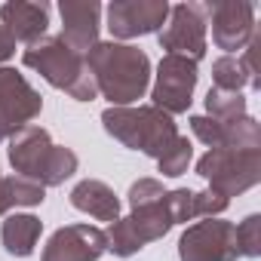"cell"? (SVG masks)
Returning a JSON list of instances; mask_svg holds the SVG:
<instances>
[{
  "label": "cell",
  "instance_id": "1",
  "mask_svg": "<svg viewBox=\"0 0 261 261\" xmlns=\"http://www.w3.org/2000/svg\"><path fill=\"white\" fill-rule=\"evenodd\" d=\"M86 68L95 80L98 95L111 101V108H133L148 92L151 83V59L129 43H95L86 56Z\"/></svg>",
  "mask_w": 261,
  "mask_h": 261
},
{
  "label": "cell",
  "instance_id": "2",
  "mask_svg": "<svg viewBox=\"0 0 261 261\" xmlns=\"http://www.w3.org/2000/svg\"><path fill=\"white\" fill-rule=\"evenodd\" d=\"M10 163L22 178H31L43 188H56L77 172V154L71 148L53 145L43 126H25L10 136Z\"/></svg>",
  "mask_w": 261,
  "mask_h": 261
},
{
  "label": "cell",
  "instance_id": "3",
  "mask_svg": "<svg viewBox=\"0 0 261 261\" xmlns=\"http://www.w3.org/2000/svg\"><path fill=\"white\" fill-rule=\"evenodd\" d=\"M101 126L111 139H117L123 148L145 151L148 157L160 160L163 151L178 139V126L169 114H163L154 105L139 108H108L101 114Z\"/></svg>",
  "mask_w": 261,
  "mask_h": 261
},
{
  "label": "cell",
  "instance_id": "4",
  "mask_svg": "<svg viewBox=\"0 0 261 261\" xmlns=\"http://www.w3.org/2000/svg\"><path fill=\"white\" fill-rule=\"evenodd\" d=\"M22 65L37 71L49 86L65 89L77 101H92L98 95L95 80L86 68V59L71 49L62 37H40L22 53Z\"/></svg>",
  "mask_w": 261,
  "mask_h": 261
},
{
  "label": "cell",
  "instance_id": "5",
  "mask_svg": "<svg viewBox=\"0 0 261 261\" xmlns=\"http://www.w3.org/2000/svg\"><path fill=\"white\" fill-rule=\"evenodd\" d=\"M197 175L224 200L261 181V148H209L197 160Z\"/></svg>",
  "mask_w": 261,
  "mask_h": 261
},
{
  "label": "cell",
  "instance_id": "6",
  "mask_svg": "<svg viewBox=\"0 0 261 261\" xmlns=\"http://www.w3.org/2000/svg\"><path fill=\"white\" fill-rule=\"evenodd\" d=\"M43 111L40 92L16 71L0 65V142L31 126V120Z\"/></svg>",
  "mask_w": 261,
  "mask_h": 261
},
{
  "label": "cell",
  "instance_id": "7",
  "mask_svg": "<svg viewBox=\"0 0 261 261\" xmlns=\"http://www.w3.org/2000/svg\"><path fill=\"white\" fill-rule=\"evenodd\" d=\"M181 261H237V224L221 218H203L191 224L178 240Z\"/></svg>",
  "mask_w": 261,
  "mask_h": 261
},
{
  "label": "cell",
  "instance_id": "8",
  "mask_svg": "<svg viewBox=\"0 0 261 261\" xmlns=\"http://www.w3.org/2000/svg\"><path fill=\"white\" fill-rule=\"evenodd\" d=\"M206 4H178L169 7L166 28L160 31V46L166 56H185L200 62L206 56Z\"/></svg>",
  "mask_w": 261,
  "mask_h": 261
},
{
  "label": "cell",
  "instance_id": "9",
  "mask_svg": "<svg viewBox=\"0 0 261 261\" xmlns=\"http://www.w3.org/2000/svg\"><path fill=\"white\" fill-rule=\"evenodd\" d=\"M197 62L185 59V56H163L160 68H157V83H154V108H160L163 114H185L194 101V89H197Z\"/></svg>",
  "mask_w": 261,
  "mask_h": 261
},
{
  "label": "cell",
  "instance_id": "10",
  "mask_svg": "<svg viewBox=\"0 0 261 261\" xmlns=\"http://www.w3.org/2000/svg\"><path fill=\"white\" fill-rule=\"evenodd\" d=\"M166 19H169L166 0H114L108 7V31L117 40L154 34L166 25Z\"/></svg>",
  "mask_w": 261,
  "mask_h": 261
},
{
  "label": "cell",
  "instance_id": "11",
  "mask_svg": "<svg viewBox=\"0 0 261 261\" xmlns=\"http://www.w3.org/2000/svg\"><path fill=\"white\" fill-rule=\"evenodd\" d=\"M206 16L212 19V40L227 56L237 49H246V43L255 37V7L246 0H221L206 4Z\"/></svg>",
  "mask_w": 261,
  "mask_h": 261
},
{
  "label": "cell",
  "instance_id": "12",
  "mask_svg": "<svg viewBox=\"0 0 261 261\" xmlns=\"http://www.w3.org/2000/svg\"><path fill=\"white\" fill-rule=\"evenodd\" d=\"M105 252H108V240L101 227L65 224L46 240L43 261H98Z\"/></svg>",
  "mask_w": 261,
  "mask_h": 261
},
{
  "label": "cell",
  "instance_id": "13",
  "mask_svg": "<svg viewBox=\"0 0 261 261\" xmlns=\"http://www.w3.org/2000/svg\"><path fill=\"white\" fill-rule=\"evenodd\" d=\"M194 136L209 148H261V126L249 114L233 123H218L206 114L191 117Z\"/></svg>",
  "mask_w": 261,
  "mask_h": 261
},
{
  "label": "cell",
  "instance_id": "14",
  "mask_svg": "<svg viewBox=\"0 0 261 261\" xmlns=\"http://www.w3.org/2000/svg\"><path fill=\"white\" fill-rule=\"evenodd\" d=\"M62 13V40L86 56L98 43V28H101V7L95 0H65L59 7Z\"/></svg>",
  "mask_w": 261,
  "mask_h": 261
},
{
  "label": "cell",
  "instance_id": "15",
  "mask_svg": "<svg viewBox=\"0 0 261 261\" xmlns=\"http://www.w3.org/2000/svg\"><path fill=\"white\" fill-rule=\"evenodd\" d=\"M0 25L16 43H37L46 37L49 25V7L46 4H25V0H13V4L0 7Z\"/></svg>",
  "mask_w": 261,
  "mask_h": 261
},
{
  "label": "cell",
  "instance_id": "16",
  "mask_svg": "<svg viewBox=\"0 0 261 261\" xmlns=\"http://www.w3.org/2000/svg\"><path fill=\"white\" fill-rule=\"evenodd\" d=\"M71 206L80 209V212H86V215H92V218H98V221H117L120 218V200H117V194L105 181H98V178H83L80 185H74Z\"/></svg>",
  "mask_w": 261,
  "mask_h": 261
},
{
  "label": "cell",
  "instance_id": "17",
  "mask_svg": "<svg viewBox=\"0 0 261 261\" xmlns=\"http://www.w3.org/2000/svg\"><path fill=\"white\" fill-rule=\"evenodd\" d=\"M40 230H43V221H40L37 215L16 212V215H7L4 227H0V240H4V246H7L10 255H16V258H28V255L37 249Z\"/></svg>",
  "mask_w": 261,
  "mask_h": 261
},
{
  "label": "cell",
  "instance_id": "18",
  "mask_svg": "<svg viewBox=\"0 0 261 261\" xmlns=\"http://www.w3.org/2000/svg\"><path fill=\"white\" fill-rule=\"evenodd\" d=\"M206 117L218 120V123H233L240 117H246V98L243 92H224V89H209L206 92Z\"/></svg>",
  "mask_w": 261,
  "mask_h": 261
},
{
  "label": "cell",
  "instance_id": "19",
  "mask_svg": "<svg viewBox=\"0 0 261 261\" xmlns=\"http://www.w3.org/2000/svg\"><path fill=\"white\" fill-rule=\"evenodd\" d=\"M191 160H194V148H191V142H188L185 136H178V139L163 151V157L157 160V166H160V172H163L166 178H178V175L188 172Z\"/></svg>",
  "mask_w": 261,
  "mask_h": 261
},
{
  "label": "cell",
  "instance_id": "20",
  "mask_svg": "<svg viewBox=\"0 0 261 261\" xmlns=\"http://www.w3.org/2000/svg\"><path fill=\"white\" fill-rule=\"evenodd\" d=\"M212 80H215V89H224V92H240L249 83V77L243 71V62L233 59V56H221L212 65Z\"/></svg>",
  "mask_w": 261,
  "mask_h": 261
},
{
  "label": "cell",
  "instance_id": "21",
  "mask_svg": "<svg viewBox=\"0 0 261 261\" xmlns=\"http://www.w3.org/2000/svg\"><path fill=\"white\" fill-rule=\"evenodd\" d=\"M237 249L243 258L261 255V215H249L246 221L237 224Z\"/></svg>",
  "mask_w": 261,
  "mask_h": 261
},
{
  "label": "cell",
  "instance_id": "22",
  "mask_svg": "<svg viewBox=\"0 0 261 261\" xmlns=\"http://www.w3.org/2000/svg\"><path fill=\"white\" fill-rule=\"evenodd\" d=\"M166 191H163V185L157 181V178H139L133 188H129V206H145V203H154V200H160Z\"/></svg>",
  "mask_w": 261,
  "mask_h": 261
},
{
  "label": "cell",
  "instance_id": "23",
  "mask_svg": "<svg viewBox=\"0 0 261 261\" xmlns=\"http://www.w3.org/2000/svg\"><path fill=\"white\" fill-rule=\"evenodd\" d=\"M194 206H197V218H218L227 209V200L215 191H203V194H194Z\"/></svg>",
  "mask_w": 261,
  "mask_h": 261
},
{
  "label": "cell",
  "instance_id": "24",
  "mask_svg": "<svg viewBox=\"0 0 261 261\" xmlns=\"http://www.w3.org/2000/svg\"><path fill=\"white\" fill-rule=\"evenodd\" d=\"M13 206H16V197H13V175H4V172H0V215H7Z\"/></svg>",
  "mask_w": 261,
  "mask_h": 261
},
{
  "label": "cell",
  "instance_id": "25",
  "mask_svg": "<svg viewBox=\"0 0 261 261\" xmlns=\"http://www.w3.org/2000/svg\"><path fill=\"white\" fill-rule=\"evenodd\" d=\"M13 53H16V40L4 31V25H0V62L13 59Z\"/></svg>",
  "mask_w": 261,
  "mask_h": 261
}]
</instances>
